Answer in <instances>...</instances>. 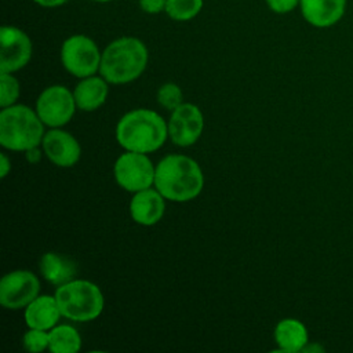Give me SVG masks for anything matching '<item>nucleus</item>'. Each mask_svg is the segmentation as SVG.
<instances>
[{"mask_svg":"<svg viewBox=\"0 0 353 353\" xmlns=\"http://www.w3.org/2000/svg\"><path fill=\"white\" fill-rule=\"evenodd\" d=\"M204 186V175L197 161L183 154H168L159 161L154 188L165 200L183 203L196 199Z\"/></svg>","mask_w":353,"mask_h":353,"instance_id":"f257e3e1","label":"nucleus"},{"mask_svg":"<svg viewBox=\"0 0 353 353\" xmlns=\"http://www.w3.org/2000/svg\"><path fill=\"white\" fill-rule=\"evenodd\" d=\"M168 137V124L150 109L125 113L116 125V141L130 152L152 153L160 149Z\"/></svg>","mask_w":353,"mask_h":353,"instance_id":"f03ea898","label":"nucleus"},{"mask_svg":"<svg viewBox=\"0 0 353 353\" xmlns=\"http://www.w3.org/2000/svg\"><path fill=\"white\" fill-rule=\"evenodd\" d=\"M148 59V48L142 40L119 37L102 51L99 73L110 84H127L143 73Z\"/></svg>","mask_w":353,"mask_h":353,"instance_id":"7ed1b4c3","label":"nucleus"},{"mask_svg":"<svg viewBox=\"0 0 353 353\" xmlns=\"http://www.w3.org/2000/svg\"><path fill=\"white\" fill-rule=\"evenodd\" d=\"M44 123L26 105H11L0 112V143L14 152H25L41 145Z\"/></svg>","mask_w":353,"mask_h":353,"instance_id":"20e7f679","label":"nucleus"},{"mask_svg":"<svg viewBox=\"0 0 353 353\" xmlns=\"http://www.w3.org/2000/svg\"><path fill=\"white\" fill-rule=\"evenodd\" d=\"M55 299L63 317L85 323L95 320L103 310V294L97 284L88 280L73 279L55 290Z\"/></svg>","mask_w":353,"mask_h":353,"instance_id":"39448f33","label":"nucleus"},{"mask_svg":"<svg viewBox=\"0 0 353 353\" xmlns=\"http://www.w3.org/2000/svg\"><path fill=\"white\" fill-rule=\"evenodd\" d=\"M101 59L98 46L85 34H73L62 43L61 62L65 70L76 77L94 76L99 70Z\"/></svg>","mask_w":353,"mask_h":353,"instance_id":"423d86ee","label":"nucleus"},{"mask_svg":"<svg viewBox=\"0 0 353 353\" xmlns=\"http://www.w3.org/2000/svg\"><path fill=\"white\" fill-rule=\"evenodd\" d=\"M113 171L117 185L131 193L152 188L154 183L156 167L146 153L125 150L116 160Z\"/></svg>","mask_w":353,"mask_h":353,"instance_id":"0eeeda50","label":"nucleus"},{"mask_svg":"<svg viewBox=\"0 0 353 353\" xmlns=\"http://www.w3.org/2000/svg\"><path fill=\"white\" fill-rule=\"evenodd\" d=\"M73 92L63 85H50L37 98L36 112L44 125L59 128L70 121L76 110Z\"/></svg>","mask_w":353,"mask_h":353,"instance_id":"6e6552de","label":"nucleus"},{"mask_svg":"<svg viewBox=\"0 0 353 353\" xmlns=\"http://www.w3.org/2000/svg\"><path fill=\"white\" fill-rule=\"evenodd\" d=\"M40 281L29 270H12L0 280V303L6 309L18 310L26 307L39 296Z\"/></svg>","mask_w":353,"mask_h":353,"instance_id":"1a4fd4ad","label":"nucleus"},{"mask_svg":"<svg viewBox=\"0 0 353 353\" xmlns=\"http://www.w3.org/2000/svg\"><path fill=\"white\" fill-rule=\"evenodd\" d=\"M32 41L19 28L4 25L0 29V73H14L32 58Z\"/></svg>","mask_w":353,"mask_h":353,"instance_id":"9d476101","label":"nucleus"},{"mask_svg":"<svg viewBox=\"0 0 353 353\" xmlns=\"http://www.w3.org/2000/svg\"><path fill=\"white\" fill-rule=\"evenodd\" d=\"M204 128V117L199 106L182 103L172 110L168 121V137L176 146H190L197 142Z\"/></svg>","mask_w":353,"mask_h":353,"instance_id":"9b49d317","label":"nucleus"},{"mask_svg":"<svg viewBox=\"0 0 353 353\" xmlns=\"http://www.w3.org/2000/svg\"><path fill=\"white\" fill-rule=\"evenodd\" d=\"M41 148L47 159L58 167H73L81 156L79 141L68 131L51 128L41 141Z\"/></svg>","mask_w":353,"mask_h":353,"instance_id":"f8f14e48","label":"nucleus"},{"mask_svg":"<svg viewBox=\"0 0 353 353\" xmlns=\"http://www.w3.org/2000/svg\"><path fill=\"white\" fill-rule=\"evenodd\" d=\"M347 0H301L303 19L314 28H331L345 15Z\"/></svg>","mask_w":353,"mask_h":353,"instance_id":"ddd939ff","label":"nucleus"},{"mask_svg":"<svg viewBox=\"0 0 353 353\" xmlns=\"http://www.w3.org/2000/svg\"><path fill=\"white\" fill-rule=\"evenodd\" d=\"M164 211V196L157 189L152 188L134 193L130 203L131 218L142 226L156 225L163 218Z\"/></svg>","mask_w":353,"mask_h":353,"instance_id":"4468645a","label":"nucleus"},{"mask_svg":"<svg viewBox=\"0 0 353 353\" xmlns=\"http://www.w3.org/2000/svg\"><path fill=\"white\" fill-rule=\"evenodd\" d=\"M62 316L55 296L39 295L25 309V321L29 328L50 331Z\"/></svg>","mask_w":353,"mask_h":353,"instance_id":"2eb2a0df","label":"nucleus"},{"mask_svg":"<svg viewBox=\"0 0 353 353\" xmlns=\"http://www.w3.org/2000/svg\"><path fill=\"white\" fill-rule=\"evenodd\" d=\"M108 81L101 76H88L81 79L73 90L76 106L84 112H92L101 108L108 98Z\"/></svg>","mask_w":353,"mask_h":353,"instance_id":"dca6fc26","label":"nucleus"},{"mask_svg":"<svg viewBox=\"0 0 353 353\" xmlns=\"http://www.w3.org/2000/svg\"><path fill=\"white\" fill-rule=\"evenodd\" d=\"M41 276L54 285H62L74 279L77 273L76 262L57 252H47L40 258Z\"/></svg>","mask_w":353,"mask_h":353,"instance_id":"f3484780","label":"nucleus"},{"mask_svg":"<svg viewBox=\"0 0 353 353\" xmlns=\"http://www.w3.org/2000/svg\"><path fill=\"white\" fill-rule=\"evenodd\" d=\"M274 339L281 352L295 353L307 345V330L296 319H283L274 328Z\"/></svg>","mask_w":353,"mask_h":353,"instance_id":"a211bd4d","label":"nucleus"},{"mask_svg":"<svg viewBox=\"0 0 353 353\" xmlns=\"http://www.w3.org/2000/svg\"><path fill=\"white\" fill-rule=\"evenodd\" d=\"M48 350L52 353H76L81 347V336L69 324L55 325L48 331Z\"/></svg>","mask_w":353,"mask_h":353,"instance_id":"6ab92c4d","label":"nucleus"},{"mask_svg":"<svg viewBox=\"0 0 353 353\" xmlns=\"http://www.w3.org/2000/svg\"><path fill=\"white\" fill-rule=\"evenodd\" d=\"M203 3V0H167L165 12L174 21H190L199 15Z\"/></svg>","mask_w":353,"mask_h":353,"instance_id":"aec40b11","label":"nucleus"},{"mask_svg":"<svg viewBox=\"0 0 353 353\" xmlns=\"http://www.w3.org/2000/svg\"><path fill=\"white\" fill-rule=\"evenodd\" d=\"M157 101L163 108L172 112L183 103L182 90L174 83H165L157 91Z\"/></svg>","mask_w":353,"mask_h":353,"instance_id":"412c9836","label":"nucleus"},{"mask_svg":"<svg viewBox=\"0 0 353 353\" xmlns=\"http://www.w3.org/2000/svg\"><path fill=\"white\" fill-rule=\"evenodd\" d=\"M0 106L7 108L14 105L19 97V81L12 73H0Z\"/></svg>","mask_w":353,"mask_h":353,"instance_id":"4be33fe9","label":"nucleus"},{"mask_svg":"<svg viewBox=\"0 0 353 353\" xmlns=\"http://www.w3.org/2000/svg\"><path fill=\"white\" fill-rule=\"evenodd\" d=\"M22 343L28 352L40 353V352L48 349L50 336L46 330L29 328V331H26L22 338Z\"/></svg>","mask_w":353,"mask_h":353,"instance_id":"5701e85b","label":"nucleus"},{"mask_svg":"<svg viewBox=\"0 0 353 353\" xmlns=\"http://www.w3.org/2000/svg\"><path fill=\"white\" fill-rule=\"evenodd\" d=\"M301 0H266L268 7L276 14H287L299 7Z\"/></svg>","mask_w":353,"mask_h":353,"instance_id":"b1692460","label":"nucleus"},{"mask_svg":"<svg viewBox=\"0 0 353 353\" xmlns=\"http://www.w3.org/2000/svg\"><path fill=\"white\" fill-rule=\"evenodd\" d=\"M138 3L142 11L148 14H159L165 11L167 0H138Z\"/></svg>","mask_w":353,"mask_h":353,"instance_id":"393cba45","label":"nucleus"},{"mask_svg":"<svg viewBox=\"0 0 353 353\" xmlns=\"http://www.w3.org/2000/svg\"><path fill=\"white\" fill-rule=\"evenodd\" d=\"M25 157L26 160L30 163V164H36L41 160V150L39 149V146H34V148H30L28 150H25Z\"/></svg>","mask_w":353,"mask_h":353,"instance_id":"a878e982","label":"nucleus"},{"mask_svg":"<svg viewBox=\"0 0 353 353\" xmlns=\"http://www.w3.org/2000/svg\"><path fill=\"white\" fill-rule=\"evenodd\" d=\"M0 159H1V164H0V175H1V178H6L7 176V174L10 172V170H11V161H10V159L7 157V154L6 153H1L0 154Z\"/></svg>","mask_w":353,"mask_h":353,"instance_id":"bb28decb","label":"nucleus"},{"mask_svg":"<svg viewBox=\"0 0 353 353\" xmlns=\"http://www.w3.org/2000/svg\"><path fill=\"white\" fill-rule=\"evenodd\" d=\"M36 4L44 7V8H55L62 4H65L69 0H33Z\"/></svg>","mask_w":353,"mask_h":353,"instance_id":"cd10ccee","label":"nucleus"},{"mask_svg":"<svg viewBox=\"0 0 353 353\" xmlns=\"http://www.w3.org/2000/svg\"><path fill=\"white\" fill-rule=\"evenodd\" d=\"M92 1H97V3H108V1H112V0H92Z\"/></svg>","mask_w":353,"mask_h":353,"instance_id":"c85d7f7f","label":"nucleus"}]
</instances>
